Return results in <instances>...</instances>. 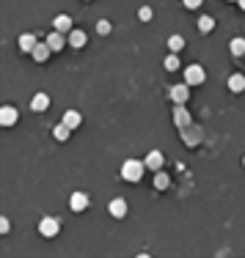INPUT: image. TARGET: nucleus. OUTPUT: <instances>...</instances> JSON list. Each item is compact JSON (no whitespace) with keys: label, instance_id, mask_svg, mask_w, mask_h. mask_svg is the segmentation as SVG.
I'll list each match as a JSON object with an SVG mask.
<instances>
[{"label":"nucleus","instance_id":"f257e3e1","mask_svg":"<svg viewBox=\"0 0 245 258\" xmlns=\"http://www.w3.org/2000/svg\"><path fill=\"white\" fill-rule=\"evenodd\" d=\"M144 170H146V162H138V159H127L124 165H121V179L130 184L141 182V176H144Z\"/></svg>","mask_w":245,"mask_h":258},{"label":"nucleus","instance_id":"f03ea898","mask_svg":"<svg viewBox=\"0 0 245 258\" xmlns=\"http://www.w3.org/2000/svg\"><path fill=\"white\" fill-rule=\"evenodd\" d=\"M204 80H207V71H204L198 64H190L185 69V82H187V85H201Z\"/></svg>","mask_w":245,"mask_h":258},{"label":"nucleus","instance_id":"7ed1b4c3","mask_svg":"<svg viewBox=\"0 0 245 258\" xmlns=\"http://www.w3.org/2000/svg\"><path fill=\"white\" fill-rule=\"evenodd\" d=\"M58 231H61V225H58V220H55V217H44L42 223H39V234L47 236V239H50V236H55Z\"/></svg>","mask_w":245,"mask_h":258},{"label":"nucleus","instance_id":"20e7f679","mask_svg":"<svg viewBox=\"0 0 245 258\" xmlns=\"http://www.w3.org/2000/svg\"><path fill=\"white\" fill-rule=\"evenodd\" d=\"M182 140L187 143V146H198L201 143V132H198V127H182Z\"/></svg>","mask_w":245,"mask_h":258},{"label":"nucleus","instance_id":"39448f33","mask_svg":"<svg viewBox=\"0 0 245 258\" xmlns=\"http://www.w3.org/2000/svg\"><path fill=\"white\" fill-rule=\"evenodd\" d=\"M47 44L53 47V53H61V50H64V44H69V39H66V36L61 33V30H55V28H53V33L47 36Z\"/></svg>","mask_w":245,"mask_h":258},{"label":"nucleus","instance_id":"423d86ee","mask_svg":"<svg viewBox=\"0 0 245 258\" xmlns=\"http://www.w3.org/2000/svg\"><path fill=\"white\" fill-rule=\"evenodd\" d=\"M171 99L176 102V105H185V102L190 99V85H187V82H185V85H173V88H171Z\"/></svg>","mask_w":245,"mask_h":258},{"label":"nucleus","instance_id":"0eeeda50","mask_svg":"<svg viewBox=\"0 0 245 258\" xmlns=\"http://www.w3.org/2000/svg\"><path fill=\"white\" fill-rule=\"evenodd\" d=\"M66 39H69V47H72V50H83V47H85V41H88V36H85L83 30L75 28L72 33H66Z\"/></svg>","mask_w":245,"mask_h":258},{"label":"nucleus","instance_id":"6e6552de","mask_svg":"<svg viewBox=\"0 0 245 258\" xmlns=\"http://www.w3.org/2000/svg\"><path fill=\"white\" fill-rule=\"evenodd\" d=\"M53 28L55 30H61V33H72V17H69V14H58V17L53 19Z\"/></svg>","mask_w":245,"mask_h":258},{"label":"nucleus","instance_id":"1a4fd4ad","mask_svg":"<svg viewBox=\"0 0 245 258\" xmlns=\"http://www.w3.org/2000/svg\"><path fill=\"white\" fill-rule=\"evenodd\" d=\"M0 124H3V127H14V124H17V110H14L11 105L0 107Z\"/></svg>","mask_w":245,"mask_h":258},{"label":"nucleus","instance_id":"9d476101","mask_svg":"<svg viewBox=\"0 0 245 258\" xmlns=\"http://www.w3.org/2000/svg\"><path fill=\"white\" fill-rule=\"evenodd\" d=\"M173 124L176 127H190V113L185 110V105H176V110H173Z\"/></svg>","mask_w":245,"mask_h":258},{"label":"nucleus","instance_id":"9b49d317","mask_svg":"<svg viewBox=\"0 0 245 258\" xmlns=\"http://www.w3.org/2000/svg\"><path fill=\"white\" fill-rule=\"evenodd\" d=\"M108 211L113 214V217H124V214H127V200L124 198H113L108 203Z\"/></svg>","mask_w":245,"mask_h":258},{"label":"nucleus","instance_id":"f8f14e48","mask_svg":"<svg viewBox=\"0 0 245 258\" xmlns=\"http://www.w3.org/2000/svg\"><path fill=\"white\" fill-rule=\"evenodd\" d=\"M144 162H146V168H149V170H160V168H163V162H165V157H163L160 151H149Z\"/></svg>","mask_w":245,"mask_h":258},{"label":"nucleus","instance_id":"ddd939ff","mask_svg":"<svg viewBox=\"0 0 245 258\" xmlns=\"http://www.w3.org/2000/svg\"><path fill=\"white\" fill-rule=\"evenodd\" d=\"M69 206H72V211H83L85 206H88V195H85V193H72Z\"/></svg>","mask_w":245,"mask_h":258},{"label":"nucleus","instance_id":"4468645a","mask_svg":"<svg viewBox=\"0 0 245 258\" xmlns=\"http://www.w3.org/2000/svg\"><path fill=\"white\" fill-rule=\"evenodd\" d=\"M50 53H53V47H50V44H36V47H33V61H36V64H44V61L50 58Z\"/></svg>","mask_w":245,"mask_h":258},{"label":"nucleus","instance_id":"2eb2a0df","mask_svg":"<svg viewBox=\"0 0 245 258\" xmlns=\"http://www.w3.org/2000/svg\"><path fill=\"white\" fill-rule=\"evenodd\" d=\"M36 44H39V41H36V36H33V33H22V36H19V50H22V53H33Z\"/></svg>","mask_w":245,"mask_h":258},{"label":"nucleus","instance_id":"dca6fc26","mask_svg":"<svg viewBox=\"0 0 245 258\" xmlns=\"http://www.w3.org/2000/svg\"><path fill=\"white\" fill-rule=\"evenodd\" d=\"M80 121H83V116H80L78 110H66V113H64V124H66L69 129H72V132L80 127Z\"/></svg>","mask_w":245,"mask_h":258},{"label":"nucleus","instance_id":"f3484780","mask_svg":"<svg viewBox=\"0 0 245 258\" xmlns=\"http://www.w3.org/2000/svg\"><path fill=\"white\" fill-rule=\"evenodd\" d=\"M30 107H33L36 113H44L50 107V96L47 94H36V96H33V102H30Z\"/></svg>","mask_w":245,"mask_h":258},{"label":"nucleus","instance_id":"a211bd4d","mask_svg":"<svg viewBox=\"0 0 245 258\" xmlns=\"http://www.w3.org/2000/svg\"><path fill=\"white\" fill-rule=\"evenodd\" d=\"M229 91L243 94V91H245V77L243 74H232V77H229Z\"/></svg>","mask_w":245,"mask_h":258},{"label":"nucleus","instance_id":"6ab92c4d","mask_svg":"<svg viewBox=\"0 0 245 258\" xmlns=\"http://www.w3.org/2000/svg\"><path fill=\"white\" fill-rule=\"evenodd\" d=\"M232 55H237V58H245V39L243 36H237V39H232Z\"/></svg>","mask_w":245,"mask_h":258},{"label":"nucleus","instance_id":"aec40b11","mask_svg":"<svg viewBox=\"0 0 245 258\" xmlns=\"http://www.w3.org/2000/svg\"><path fill=\"white\" fill-rule=\"evenodd\" d=\"M53 135H55V140H61V143H64V140H69V135H72V129L66 127V124H64V121H61V124H58V127H55V129H53Z\"/></svg>","mask_w":245,"mask_h":258},{"label":"nucleus","instance_id":"412c9836","mask_svg":"<svg viewBox=\"0 0 245 258\" xmlns=\"http://www.w3.org/2000/svg\"><path fill=\"white\" fill-rule=\"evenodd\" d=\"M168 184H171V179L163 170H155V190H168Z\"/></svg>","mask_w":245,"mask_h":258},{"label":"nucleus","instance_id":"4be33fe9","mask_svg":"<svg viewBox=\"0 0 245 258\" xmlns=\"http://www.w3.org/2000/svg\"><path fill=\"white\" fill-rule=\"evenodd\" d=\"M198 30H201V33H212V30H215V19H212V17H201V19H198Z\"/></svg>","mask_w":245,"mask_h":258},{"label":"nucleus","instance_id":"5701e85b","mask_svg":"<svg viewBox=\"0 0 245 258\" xmlns=\"http://www.w3.org/2000/svg\"><path fill=\"white\" fill-rule=\"evenodd\" d=\"M182 47H185V39H182V36H171V39H168V50H171V53H182Z\"/></svg>","mask_w":245,"mask_h":258},{"label":"nucleus","instance_id":"b1692460","mask_svg":"<svg viewBox=\"0 0 245 258\" xmlns=\"http://www.w3.org/2000/svg\"><path fill=\"white\" fill-rule=\"evenodd\" d=\"M165 71H179V58H176V53H171L165 58Z\"/></svg>","mask_w":245,"mask_h":258},{"label":"nucleus","instance_id":"393cba45","mask_svg":"<svg viewBox=\"0 0 245 258\" xmlns=\"http://www.w3.org/2000/svg\"><path fill=\"white\" fill-rule=\"evenodd\" d=\"M138 19H141V22H149V19H152V8L141 6V8H138Z\"/></svg>","mask_w":245,"mask_h":258},{"label":"nucleus","instance_id":"a878e982","mask_svg":"<svg viewBox=\"0 0 245 258\" xmlns=\"http://www.w3.org/2000/svg\"><path fill=\"white\" fill-rule=\"evenodd\" d=\"M96 33H102V36L110 33V22H108V19H99V22H96Z\"/></svg>","mask_w":245,"mask_h":258},{"label":"nucleus","instance_id":"bb28decb","mask_svg":"<svg viewBox=\"0 0 245 258\" xmlns=\"http://www.w3.org/2000/svg\"><path fill=\"white\" fill-rule=\"evenodd\" d=\"M11 231V220L8 217H0V234H8Z\"/></svg>","mask_w":245,"mask_h":258},{"label":"nucleus","instance_id":"cd10ccee","mask_svg":"<svg viewBox=\"0 0 245 258\" xmlns=\"http://www.w3.org/2000/svg\"><path fill=\"white\" fill-rule=\"evenodd\" d=\"M182 3H185L187 8H198V6H201V0H182Z\"/></svg>","mask_w":245,"mask_h":258},{"label":"nucleus","instance_id":"c85d7f7f","mask_svg":"<svg viewBox=\"0 0 245 258\" xmlns=\"http://www.w3.org/2000/svg\"><path fill=\"white\" fill-rule=\"evenodd\" d=\"M237 6H240V8H243V11H245V0H237Z\"/></svg>","mask_w":245,"mask_h":258},{"label":"nucleus","instance_id":"c756f323","mask_svg":"<svg viewBox=\"0 0 245 258\" xmlns=\"http://www.w3.org/2000/svg\"><path fill=\"white\" fill-rule=\"evenodd\" d=\"M229 3H237V0H229Z\"/></svg>","mask_w":245,"mask_h":258},{"label":"nucleus","instance_id":"7c9ffc66","mask_svg":"<svg viewBox=\"0 0 245 258\" xmlns=\"http://www.w3.org/2000/svg\"><path fill=\"white\" fill-rule=\"evenodd\" d=\"M243 165H245V157H243Z\"/></svg>","mask_w":245,"mask_h":258}]
</instances>
